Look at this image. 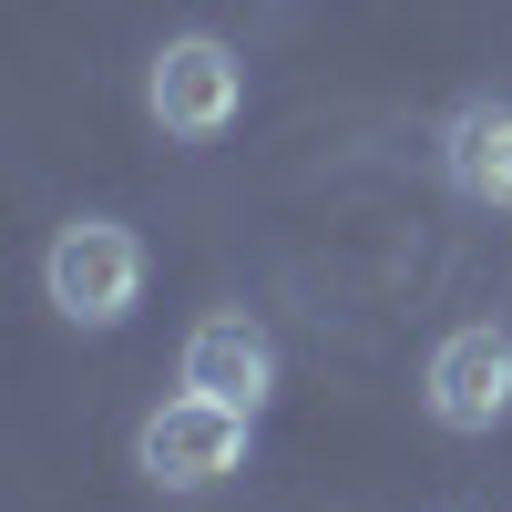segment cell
I'll list each match as a JSON object with an SVG mask.
<instances>
[{"label":"cell","mask_w":512,"mask_h":512,"mask_svg":"<svg viewBox=\"0 0 512 512\" xmlns=\"http://www.w3.org/2000/svg\"><path fill=\"white\" fill-rule=\"evenodd\" d=\"M246 441H256V410L205 400V390H175V400L144 410L134 472H144L154 492H216L226 472H246Z\"/></svg>","instance_id":"6da1fadb"},{"label":"cell","mask_w":512,"mask_h":512,"mask_svg":"<svg viewBox=\"0 0 512 512\" xmlns=\"http://www.w3.org/2000/svg\"><path fill=\"white\" fill-rule=\"evenodd\" d=\"M144 113L164 123V144H216L226 123L246 113V62L226 52L216 31H175L144 62Z\"/></svg>","instance_id":"3957f363"},{"label":"cell","mask_w":512,"mask_h":512,"mask_svg":"<svg viewBox=\"0 0 512 512\" xmlns=\"http://www.w3.org/2000/svg\"><path fill=\"white\" fill-rule=\"evenodd\" d=\"M185 390L236 400V410H267V390H277V338L256 328L246 308L195 318V328H185Z\"/></svg>","instance_id":"5b68a950"},{"label":"cell","mask_w":512,"mask_h":512,"mask_svg":"<svg viewBox=\"0 0 512 512\" xmlns=\"http://www.w3.org/2000/svg\"><path fill=\"white\" fill-rule=\"evenodd\" d=\"M420 400H431V420L461 431V441L502 431V420H512V328L502 318L451 328L441 349H431V369H420Z\"/></svg>","instance_id":"277c9868"},{"label":"cell","mask_w":512,"mask_h":512,"mask_svg":"<svg viewBox=\"0 0 512 512\" xmlns=\"http://www.w3.org/2000/svg\"><path fill=\"white\" fill-rule=\"evenodd\" d=\"M441 164H451V185L472 205H502V216H512V93L461 103L451 134H441Z\"/></svg>","instance_id":"8992f818"},{"label":"cell","mask_w":512,"mask_h":512,"mask_svg":"<svg viewBox=\"0 0 512 512\" xmlns=\"http://www.w3.org/2000/svg\"><path fill=\"white\" fill-rule=\"evenodd\" d=\"M41 297H52L72 328H123L134 297H144V236L113 226V216H72L41 246Z\"/></svg>","instance_id":"7a4b0ae2"}]
</instances>
